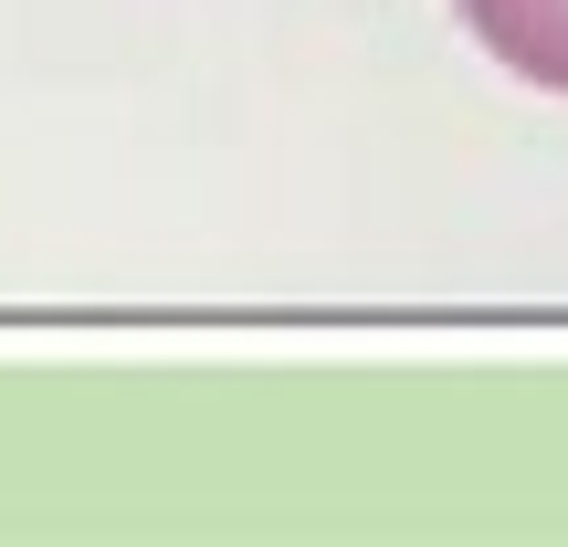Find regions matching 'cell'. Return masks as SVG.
Returning a JSON list of instances; mask_svg holds the SVG:
<instances>
[{"instance_id":"cell-1","label":"cell","mask_w":568,"mask_h":547,"mask_svg":"<svg viewBox=\"0 0 568 547\" xmlns=\"http://www.w3.org/2000/svg\"><path fill=\"white\" fill-rule=\"evenodd\" d=\"M453 11H464V32L485 42L506 74L568 95V0H453Z\"/></svg>"}]
</instances>
